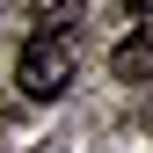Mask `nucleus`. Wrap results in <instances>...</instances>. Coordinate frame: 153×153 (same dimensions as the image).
<instances>
[{
    "label": "nucleus",
    "instance_id": "nucleus-4",
    "mask_svg": "<svg viewBox=\"0 0 153 153\" xmlns=\"http://www.w3.org/2000/svg\"><path fill=\"white\" fill-rule=\"evenodd\" d=\"M146 36H153V29H146Z\"/></svg>",
    "mask_w": 153,
    "mask_h": 153
},
{
    "label": "nucleus",
    "instance_id": "nucleus-3",
    "mask_svg": "<svg viewBox=\"0 0 153 153\" xmlns=\"http://www.w3.org/2000/svg\"><path fill=\"white\" fill-rule=\"evenodd\" d=\"M131 7H139V15H153V0H131Z\"/></svg>",
    "mask_w": 153,
    "mask_h": 153
},
{
    "label": "nucleus",
    "instance_id": "nucleus-1",
    "mask_svg": "<svg viewBox=\"0 0 153 153\" xmlns=\"http://www.w3.org/2000/svg\"><path fill=\"white\" fill-rule=\"evenodd\" d=\"M73 22H80V0H59V7L29 29L22 59H15V88H22L29 102H59L73 88Z\"/></svg>",
    "mask_w": 153,
    "mask_h": 153
},
{
    "label": "nucleus",
    "instance_id": "nucleus-2",
    "mask_svg": "<svg viewBox=\"0 0 153 153\" xmlns=\"http://www.w3.org/2000/svg\"><path fill=\"white\" fill-rule=\"evenodd\" d=\"M109 73L117 80H153V36H124L109 51Z\"/></svg>",
    "mask_w": 153,
    "mask_h": 153
}]
</instances>
